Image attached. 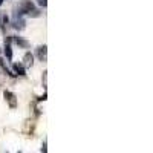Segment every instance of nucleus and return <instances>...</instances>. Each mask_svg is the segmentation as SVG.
<instances>
[{
  "mask_svg": "<svg viewBox=\"0 0 153 153\" xmlns=\"http://www.w3.org/2000/svg\"><path fill=\"white\" fill-rule=\"evenodd\" d=\"M23 14H28L29 17H38L40 16V11L35 8V5L31 0H22L19 3V14L17 16H23Z\"/></svg>",
  "mask_w": 153,
  "mask_h": 153,
  "instance_id": "nucleus-1",
  "label": "nucleus"
},
{
  "mask_svg": "<svg viewBox=\"0 0 153 153\" xmlns=\"http://www.w3.org/2000/svg\"><path fill=\"white\" fill-rule=\"evenodd\" d=\"M3 97H5V100L8 101L9 107H12V109L17 107V97H16V94H12V92H9V91H5V92H3Z\"/></svg>",
  "mask_w": 153,
  "mask_h": 153,
  "instance_id": "nucleus-2",
  "label": "nucleus"
},
{
  "mask_svg": "<svg viewBox=\"0 0 153 153\" xmlns=\"http://www.w3.org/2000/svg\"><path fill=\"white\" fill-rule=\"evenodd\" d=\"M12 28L17 31H23L25 29V20L22 19V16H16L12 20Z\"/></svg>",
  "mask_w": 153,
  "mask_h": 153,
  "instance_id": "nucleus-3",
  "label": "nucleus"
},
{
  "mask_svg": "<svg viewBox=\"0 0 153 153\" xmlns=\"http://www.w3.org/2000/svg\"><path fill=\"white\" fill-rule=\"evenodd\" d=\"M46 54H48V46L46 45H43L37 49V57L40 61H46Z\"/></svg>",
  "mask_w": 153,
  "mask_h": 153,
  "instance_id": "nucleus-4",
  "label": "nucleus"
},
{
  "mask_svg": "<svg viewBox=\"0 0 153 153\" xmlns=\"http://www.w3.org/2000/svg\"><path fill=\"white\" fill-rule=\"evenodd\" d=\"M23 66H26V68H31L32 65H34V55L31 54V52H26L25 54V57H23Z\"/></svg>",
  "mask_w": 153,
  "mask_h": 153,
  "instance_id": "nucleus-5",
  "label": "nucleus"
},
{
  "mask_svg": "<svg viewBox=\"0 0 153 153\" xmlns=\"http://www.w3.org/2000/svg\"><path fill=\"white\" fill-rule=\"evenodd\" d=\"M14 72H16V75H20V76L26 75V69H25V66L22 65V63H16L14 65Z\"/></svg>",
  "mask_w": 153,
  "mask_h": 153,
  "instance_id": "nucleus-6",
  "label": "nucleus"
},
{
  "mask_svg": "<svg viewBox=\"0 0 153 153\" xmlns=\"http://www.w3.org/2000/svg\"><path fill=\"white\" fill-rule=\"evenodd\" d=\"M0 68H2V69H3V72H5L6 75H9L11 78H14V76H16V74H14V72H12L11 69H8V68H6V65H5V60H3V58H0Z\"/></svg>",
  "mask_w": 153,
  "mask_h": 153,
  "instance_id": "nucleus-7",
  "label": "nucleus"
},
{
  "mask_svg": "<svg viewBox=\"0 0 153 153\" xmlns=\"http://www.w3.org/2000/svg\"><path fill=\"white\" fill-rule=\"evenodd\" d=\"M14 42H16V45H19L20 48H29V42H26L25 38H22V37H14Z\"/></svg>",
  "mask_w": 153,
  "mask_h": 153,
  "instance_id": "nucleus-8",
  "label": "nucleus"
},
{
  "mask_svg": "<svg viewBox=\"0 0 153 153\" xmlns=\"http://www.w3.org/2000/svg\"><path fill=\"white\" fill-rule=\"evenodd\" d=\"M3 52L6 55L8 60H12V49H11V43H6L5 42V49H3Z\"/></svg>",
  "mask_w": 153,
  "mask_h": 153,
  "instance_id": "nucleus-9",
  "label": "nucleus"
},
{
  "mask_svg": "<svg viewBox=\"0 0 153 153\" xmlns=\"http://www.w3.org/2000/svg\"><path fill=\"white\" fill-rule=\"evenodd\" d=\"M8 22H9V19H8V16L5 14V12H3V14H0V25H2V28L6 26Z\"/></svg>",
  "mask_w": 153,
  "mask_h": 153,
  "instance_id": "nucleus-10",
  "label": "nucleus"
},
{
  "mask_svg": "<svg viewBox=\"0 0 153 153\" xmlns=\"http://www.w3.org/2000/svg\"><path fill=\"white\" fill-rule=\"evenodd\" d=\"M37 2H38V5H40V6H43V8L48 5V0H37Z\"/></svg>",
  "mask_w": 153,
  "mask_h": 153,
  "instance_id": "nucleus-11",
  "label": "nucleus"
},
{
  "mask_svg": "<svg viewBox=\"0 0 153 153\" xmlns=\"http://www.w3.org/2000/svg\"><path fill=\"white\" fill-rule=\"evenodd\" d=\"M46 150H48V149H46V143H45V144H43V147H42V152H45V153H46Z\"/></svg>",
  "mask_w": 153,
  "mask_h": 153,
  "instance_id": "nucleus-12",
  "label": "nucleus"
},
{
  "mask_svg": "<svg viewBox=\"0 0 153 153\" xmlns=\"http://www.w3.org/2000/svg\"><path fill=\"white\" fill-rule=\"evenodd\" d=\"M2 3H3V0H0V5H2Z\"/></svg>",
  "mask_w": 153,
  "mask_h": 153,
  "instance_id": "nucleus-13",
  "label": "nucleus"
}]
</instances>
